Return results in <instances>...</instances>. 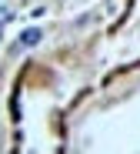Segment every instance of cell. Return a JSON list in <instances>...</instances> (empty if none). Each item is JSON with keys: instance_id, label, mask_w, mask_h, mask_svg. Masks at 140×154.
I'll list each match as a JSON object with an SVG mask.
<instances>
[{"instance_id": "obj_1", "label": "cell", "mask_w": 140, "mask_h": 154, "mask_svg": "<svg viewBox=\"0 0 140 154\" xmlns=\"http://www.w3.org/2000/svg\"><path fill=\"white\" fill-rule=\"evenodd\" d=\"M40 37H43V34H40L37 27L23 30V34H20V47H37V44H40Z\"/></svg>"}]
</instances>
